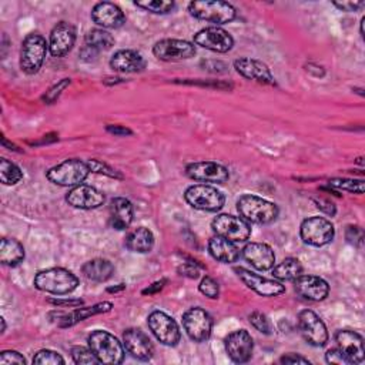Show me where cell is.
<instances>
[{"instance_id":"cell-23","label":"cell","mask_w":365,"mask_h":365,"mask_svg":"<svg viewBox=\"0 0 365 365\" xmlns=\"http://www.w3.org/2000/svg\"><path fill=\"white\" fill-rule=\"evenodd\" d=\"M91 20L101 29H118L125 23L123 10L110 1H101L91 9Z\"/></svg>"},{"instance_id":"cell-2","label":"cell","mask_w":365,"mask_h":365,"mask_svg":"<svg viewBox=\"0 0 365 365\" xmlns=\"http://www.w3.org/2000/svg\"><path fill=\"white\" fill-rule=\"evenodd\" d=\"M88 348L100 364H121L124 359V345L110 332L97 329L88 338Z\"/></svg>"},{"instance_id":"cell-43","label":"cell","mask_w":365,"mask_h":365,"mask_svg":"<svg viewBox=\"0 0 365 365\" xmlns=\"http://www.w3.org/2000/svg\"><path fill=\"white\" fill-rule=\"evenodd\" d=\"M70 83H71V80L70 78H61L60 81H57L54 86H51L47 91H46V94L43 96V101L46 103V104H51V103H54L58 97H60V94L70 86Z\"/></svg>"},{"instance_id":"cell-41","label":"cell","mask_w":365,"mask_h":365,"mask_svg":"<svg viewBox=\"0 0 365 365\" xmlns=\"http://www.w3.org/2000/svg\"><path fill=\"white\" fill-rule=\"evenodd\" d=\"M71 356H73V361L78 365H90V364H97V358L94 356V354L91 352L90 348H86V346H73L71 348Z\"/></svg>"},{"instance_id":"cell-16","label":"cell","mask_w":365,"mask_h":365,"mask_svg":"<svg viewBox=\"0 0 365 365\" xmlns=\"http://www.w3.org/2000/svg\"><path fill=\"white\" fill-rule=\"evenodd\" d=\"M224 346H225V352L234 362L244 364L250 361L252 355L254 341L248 331L237 329L225 336Z\"/></svg>"},{"instance_id":"cell-11","label":"cell","mask_w":365,"mask_h":365,"mask_svg":"<svg viewBox=\"0 0 365 365\" xmlns=\"http://www.w3.org/2000/svg\"><path fill=\"white\" fill-rule=\"evenodd\" d=\"M182 327L192 341L204 342L211 335L212 318L205 309L194 307L182 314Z\"/></svg>"},{"instance_id":"cell-54","label":"cell","mask_w":365,"mask_h":365,"mask_svg":"<svg viewBox=\"0 0 365 365\" xmlns=\"http://www.w3.org/2000/svg\"><path fill=\"white\" fill-rule=\"evenodd\" d=\"M54 305H68V307H80L83 304L81 299H48Z\"/></svg>"},{"instance_id":"cell-39","label":"cell","mask_w":365,"mask_h":365,"mask_svg":"<svg viewBox=\"0 0 365 365\" xmlns=\"http://www.w3.org/2000/svg\"><path fill=\"white\" fill-rule=\"evenodd\" d=\"M250 319V324L261 334H265V335H269L272 332V324L271 321L268 319V317L259 311H254L250 314L248 317Z\"/></svg>"},{"instance_id":"cell-40","label":"cell","mask_w":365,"mask_h":365,"mask_svg":"<svg viewBox=\"0 0 365 365\" xmlns=\"http://www.w3.org/2000/svg\"><path fill=\"white\" fill-rule=\"evenodd\" d=\"M33 364H41V365H60L64 364L63 356L51 349H40L36 352V355L33 356Z\"/></svg>"},{"instance_id":"cell-44","label":"cell","mask_w":365,"mask_h":365,"mask_svg":"<svg viewBox=\"0 0 365 365\" xmlns=\"http://www.w3.org/2000/svg\"><path fill=\"white\" fill-rule=\"evenodd\" d=\"M346 241L354 247H362L364 244V230L359 225H348L345 230Z\"/></svg>"},{"instance_id":"cell-26","label":"cell","mask_w":365,"mask_h":365,"mask_svg":"<svg viewBox=\"0 0 365 365\" xmlns=\"http://www.w3.org/2000/svg\"><path fill=\"white\" fill-rule=\"evenodd\" d=\"M133 217H134V210L130 200L124 197H115L110 201L108 222L111 228L117 231L127 230L133 222Z\"/></svg>"},{"instance_id":"cell-8","label":"cell","mask_w":365,"mask_h":365,"mask_svg":"<svg viewBox=\"0 0 365 365\" xmlns=\"http://www.w3.org/2000/svg\"><path fill=\"white\" fill-rule=\"evenodd\" d=\"M211 228L215 235L227 238L232 242H244L251 235V225L242 217L231 215V214H220L212 222Z\"/></svg>"},{"instance_id":"cell-38","label":"cell","mask_w":365,"mask_h":365,"mask_svg":"<svg viewBox=\"0 0 365 365\" xmlns=\"http://www.w3.org/2000/svg\"><path fill=\"white\" fill-rule=\"evenodd\" d=\"M86 163H87V165H88V168H90L91 173L103 174V175H107V177L115 178V180H123V174H121L118 170L113 168L111 165H108V164H106V163H103V161H100V160L90 158V160H87Z\"/></svg>"},{"instance_id":"cell-28","label":"cell","mask_w":365,"mask_h":365,"mask_svg":"<svg viewBox=\"0 0 365 365\" xmlns=\"http://www.w3.org/2000/svg\"><path fill=\"white\" fill-rule=\"evenodd\" d=\"M113 308V302L110 301H103V302H97L91 307H81V308H76L74 311H71L70 314H60V327L61 328H67V327H73L80 321H84L93 315H98V314H106L110 312Z\"/></svg>"},{"instance_id":"cell-24","label":"cell","mask_w":365,"mask_h":365,"mask_svg":"<svg viewBox=\"0 0 365 365\" xmlns=\"http://www.w3.org/2000/svg\"><path fill=\"white\" fill-rule=\"evenodd\" d=\"M335 341L342 354L349 359L351 364H361L365 359L364 339L362 336L349 329H341L335 335Z\"/></svg>"},{"instance_id":"cell-33","label":"cell","mask_w":365,"mask_h":365,"mask_svg":"<svg viewBox=\"0 0 365 365\" xmlns=\"http://www.w3.org/2000/svg\"><path fill=\"white\" fill-rule=\"evenodd\" d=\"M272 275L278 281H294L302 274V264L298 258L288 257L282 259L278 265L272 267Z\"/></svg>"},{"instance_id":"cell-4","label":"cell","mask_w":365,"mask_h":365,"mask_svg":"<svg viewBox=\"0 0 365 365\" xmlns=\"http://www.w3.org/2000/svg\"><path fill=\"white\" fill-rule=\"evenodd\" d=\"M192 17L214 24H225L235 19L237 10L228 1L221 0H195L188 4Z\"/></svg>"},{"instance_id":"cell-6","label":"cell","mask_w":365,"mask_h":365,"mask_svg":"<svg viewBox=\"0 0 365 365\" xmlns=\"http://www.w3.org/2000/svg\"><path fill=\"white\" fill-rule=\"evenodd\" d=\"M90 168L86 161L80 158H68L63 163L51 167L46 177L50 182L60 185V187H76L78 184H83V181L90 174Z\"/></svg>"},{"instance_id":"cell-48","label":"cell","mask_w":365,"mask_h":365,"mask_svg":"<svg viewBox=\"0 0 365 365\" xmlns=\"http://www.w3.org/2000/svg\"><path fill=\"white\" fill-rule=\"evenodd\" d=\"M178 272H180L181 275H184V277H188V278H198V275H200L198 268H197L194 264H191V262L182 264V265L178 268Z\"/></svg>"},{"instance_id":"cell-20","label":"cell","mask_w":365,"mask_h":365,"mask_svg":"<svg viewBox=\"0 0 365 365\" xmlns=\"http://www.w3.org/2000/svg\"><path fill=\"white\" fill-rule=\"evenodd\" d=\"M125 351L140 361H150L154 355V345L150 338L138 328H128L123 334Z\"/></svg>"},{"instance_id":"cell-51","label":"cell","mask_w":365,"mask_h":365,"mask_svg":"<svg viewBox=\"0 0 365 365\" xmlns=\"http://www.w3.org/2000/svg\"><path fill=\"white\" fill-rule=\"evenodd\" d=\"M80 58L84 60V61H94L98 56V51L91 48V47H87V46H83V48L80 50Z\"/></svg>"},{"instance_id":"cell-55","label":"cell","mask_w":365,"mask_h":365,"mask_svg":"<svg viewBox=\"0 0 365 365\" xmlns=\"http://www.w3.org/2000/svg\"><path fill=\"white\" fill-rule=\"evenodd\" d=\"M124 288H125L124 284H118V287H108L107 291H108V292H118V291H123Z\"/></svg>"},{"instance_id":"cell-10","label":"cell","mask_w":365,"mask_h":365,"mask_svg":"<svg viewBox=\"0 0 365 365\" xmlns=\"http://www.w3.org/2000/svg\"><path fill=\"white\" fill-rule=\"evenodd\" d=\"M147 324L153 335L167 346H175L181 339V332L177 322L163 311H153L148 318Z\"/></svg>"},{"instance_id":"cell-49","label":"cell","mask_w":365,"mask_h":365,"mask_svg":"<svg viewBox=\"0 0 365 365\" xmlns=\"http://www.w3.org/2000/svg\"><path fill=\"white\" fill-rule=\"evenodd\" d=\"M315 202H317V207L321 210V211H324L325 214H328V215H335V205L331 202V201H328V200H322V198H319V200H315Z\"/></svg>"},{"instance_id":"cell-56","label":"cell","mask_w":365,"mask_h":365,"mask_svg":"<svg viewBox=\"0 0 365 365\" xmlns=\"http://www.w3.org/2000/svg\"><path fill=\"white\" fill-rule=\"evenodd\" d=\"M364 23H365V17L361 19V36L364 37Z\"/></svg>"},{"instance_id":"cell-27","label":"cell","mask_w":365,"mask_h":365,"mask_svg":"<svg viewBox=\"0 0 365 365\" xmlns=\"http://www.w3.org/2000/svg\"><path fill=\"white\" fill-rule=\"evenodd\" d=\"M145 58L135 50H118L110 58V67L117 73H140L145 68Z\"/></svg>"},{"instance_id":"cell-14","label":"cell","mask_w":365,"mask_h":365,"mask_svg":"<svg viewBox=\"0 0 365 365\" xmlns=\"http://www.w3.org/2000/svg\"><path fill=\"white\" fill-rule=\"evenodd\" d=\"M194 44L215 53H227L232 48L234 38L227 30L218 26H211L201 29L194 34Z\"/></svg>"},{"instance_id":"cell-32","label":"cell","mask_w":365,"mask_h":365,"mask_svg":"<svg viewBox=\"0 0 365 365\" xmlns=\"http://www.w3.org/2000/svg\"><path fill=\"white\" fill-rule=\"evenodd\" d=\"M24 259V247L14 238H1L0 241V262L14 267Z\"/></svg>"},{"instance_id":"cell-53","label":"cell","mask_w":365,"mask_h":365,"mask_svg":"<svg viewBox=\"0 0 365 365\" xmlns=\"http://www.w3.org/2000/svg\"><path fill=\"white\" fill-rule=\"evenodd\" d=\"M165 284H167V279H165V278H163V279H160V281H155V282L151 284L148 288L143 289V294H144V295H147V294H148V295H153V294L161 291Z\"/></svg>"},{"instance_id":"cell-25","label":"cell","mask_w":365,"mask_h":365,"mask_svg":"<svg viewBox=\"0 0 365 365\" xmlns=\"http://www.w3.org/2000/svg\"><path fill=\"white\" fill-rule=\"evenodd\" d=\"M242 257L258 271H268L275 264L272 248L264 242H248L242 248Z\"/></svg>"},{"instance_id":"cell-21","label":"cell","mask_w":365,"mask_h":365,"mask_svg":"<svg viewBox=\"0 0 365 365\" xmlns=\"http://www.w3.org/2000/svg\"><path fill=\"white\" fill-rule=\"evenodd\" d=\"M234 68L240 76L248 80H254L257 83L269 84V86L275 84V80L269 67L257 58H250V57L237 58L234 61Z\"/></svg>"},{"instance_id":"cell-18","label":"cell","mask_w":365,"mask_h":365,"mask_svg":"<svg viewBox=\"0 0 365 365\" xmlns=\"http://www.w3.org/2000/svg\"><path fill=\"white\" fill-rule=\"evenodd\" d=\"M235 272L238 275V278L254 292H257L261 297H278L281 294L285 292V287L275 281V279H269L265 277H261L250 269L245 268H235Z\"/></svg>"},{"instance_id":"cell-45","label":"cell","mask_w":365,"mask_h":365,"mask_svg":"<svg viewBox=\"0 0 365 365\" xmlns=\"http://www.w3.org/2000/svg\"><path fill=\"white\" fill-rule=\"evenodd\" d=\"M0 364L1 365H24L26 364V359L24 356L17 352V351H13V349H7V351H3L1 355H0Z\"/></svg>"},{"instance_id":"cell-7","label":"cell","mask_w":365,"mask_h":365,"mask_svg":"<svg viewBox=\"0 0 365 365\" xmlns=\"http://www.w3.org/2000/svg\"><path fill=\"white\" fill-rule=\"evenodd\" d=\"M185 201L195 210L214 212L224 207L225 197L215 187L208 184H195L185 190Z\"/></svg>"},{"instance_id":"cell-22","label":"cell","mask_w":365,"mask_h":365,"mask_svg":"<svg viewBox=\"0 0 365 365\" xmlns=\"http://www.w3.org/2000/svg\"><path fill=\"white\" fill-rule=\"evenodd\" d=\"M294 289L297 294L309 301H322L328 297L329 285L328 282L317 275L301 274L294 279Z\"/></svg>"},{"instance_id":"cell-3","label":"cell","mask_w":365,"mask_h":365,"mask_svg":"<svg viewBox=\"0 0 365 365\" xmlns=\"http://www.w3.org/2000/svg\"><path fill=\"white\" fill-rule=\"evenodd\" d=\"M237 210L244 220L254 224H269L278 217V207L274 202L252 194L241 195Z\"/></svg>"},{"instance_id":"cell-47","label":"cell","mask_w":365,"mask_h":365,"mask_svg":"<svg viewBox=\"0 0 365 365\" xmlns=\"http://www.w3.org/2000/svg\"><path fill=\"white\" fill-rule=\"evenodd\" d=\"M332 4L342 11H356L365 6L364 1H334Z\"/></svg>"},{"instance_id":"cell-29","label":"cell","mask_w":365,"mask_h":365,"mask_svg":"<svg viewBox=\"0 0 365 365\" xmlns=\"http://www.w3.org/2000/svg\"><path fill=\"white\" fill-rule=\"evenodd\" d=\"M208 251L214 259L224 264L235 262L240 257V250L235 244L220 235H215L208 241Z\"/></svg>"},{"instance_id":"cell-42","label":"cell","mask_w":365,"mask_h":365,"mask_svg":"<svg viewBox=\"0 0 365 365\" xmlns=\"http://www.w3.org/2000/svg\"><path fill=\"white\" fill-rule=\"evenodd\" d=\"M198 289H200V292L202 295H205L207 298H211V299H215L220 295V285H218V282L212 277H208V275H205L200 281Z\"/></svg>"},{"instance_id":"cell-50","label":"cell","mask_w":365,"mask_h":365,"mask_svg":"<svg viewBox=\"0 0 365 365\" xmlns=\"http://www.w3.org/2000/svg\"><path fill=\"white\" fill-rule=\"evenodd\" d=\"M281 364H309V361L301 355H297V354H288V355H284L281 359H279Z\"/></svg>"},{"instance_id":"cell-36","label":"cell","mask_w":365,"mask_h":365,"mask_svg":"<svg viewBox=\"0 0 365 365\" xmlns=\"http://www.w3.org/2000/svg\"><path fill=\"white\" fill-rule=\"evenodd\" d=\"M134 4L154 14H167L174 9V1L170 0H138Z\"/></svg>"},{"instance_id":"cell-19","label":"cell","mask_w":365,"mask_h":365,"mask_svg":"<svg viewBox=\"0 0 365 365\" xmlns=\"http://www.w3.org/2000/svg\"><path fill=\"white\" fill-rule=\"evenodd\" d=\"M66 201L68 202V205H71L74 208L94 210L104 204L106 197L96 187H91L87 184H78L67 192Z\"/></svg>"},{"instance_id":"cell-31","label":"cell","mask_w":365,"mask_h":365,"mask_svg":"<svg viewBox=\"0 0 365 365\" xmlns=\"http://www.w3.org/2000/svg\"><path fill=\"white\" fill-rule=\"evenodd\" d=\"M81 271H83L84 277L90 281L106 282L113 277L114 265L106 258H94V259L87 261L81 267Z\"/></svg>"},{"instance_id":"cell-9","label":"cell","mask_w":365,"mask_h":365,"mask_svg":"<svg viewBox=\"0 0 365 365\" xmlns=\"http://www.w3.org/2000/svg\"><path fill=\"white\" fill-rule=\"evenodd\" d=\"M299 235L308 245L324 247L334 240L335 228L332 222L324 217H309L301 222Z\"/></svg>"},{"instance_id":"cell-5","label":"cell","mask_w":365,"mask_h":365,"mask_svg":"<svg viewBox=\"0 0 365 365\" xmlns=\"http://www.w3.org/2000/svg\"><path fill=\"white\" fill-rule=\"evenodd\" d=\"M48 50V44L46 43V38L38 33H30L24 37L21 41L20 48V70L24 74H36L46 58Z\"/></svg>"},{"instance_id":"cell-30","label":"cell","mask_w":365,"mask_h":365,"mask_svg":"<svg viewBox=\"0 0 365 365\" xmlns=\"http://www.w3.org/2000/svg\"><path fill=\"white\" fill-rule=\"evenodd\" d=\"M124 245L133 252L145 254L150 252L154 247V235L148 228L137 227L128 231L124 240Z\"/></svg>"},{"instance_id":"cell-1","label":"cell","mask_w":365,"mask_h":365,"mask_svg":"<svg viewBox=\"0 0 365 365\" xmlns=\"http://www.w3.org/2000/svg\"><path fill=\"white\" fill-rule=\"evenodd\" d=\"M33 284L38 291L56 295H66L77 288L78 278L66 268L54 267L38 271L34 277Z\"/></svg>"},{"instance_id":"cell-34","label":"cell","mask_w":365,"mask_h":365,"mask_svg":"<svg viewBox=\"0 0 365 365\" xmlns=\"http://www.w3.org/2000/svg\"><path fill=\"white\" fill-rule=\"evenodd\" d=\"M115 40L113 37V34L104 29H93L90 31H87V34L84 36V46L91 47L94 50H97L98 53L103 50H108L114 46Z\"/></svg>"},{"instance_id":"cell-12","label":"cell","mask_w":365,"mask_h":365,"mask_svg":"<svg viewBox=\"0 0 365 365\" xmlns=\"http://www.w3.org/2000/svg\"><path fill=\"white\" fill-rule=\"evenodd\" d=\"M298 328L304 339L312 346H324L328 342V331L324 321L311 309L298 314Z\"/></svg>"},{"instance_id":"cell-37","label":"cell","mask_w":365,"mask_h":365,"mask_svg":"<svg viewBox=\"0 0 365 365\" xmlns=\"http://www.w3.org/2000/svg\"><path fill=\"white\" fill-rule=\"evenodd\" d=\"M329 187L335 190H342L354 194L364 192V181L362 180H352V178H331L328 181Z\"/></svg>"},{"instance_id":"cell-13","label":"cell","mask_w":365,"mask_h":365,"mask_svg":"<svg viewBox=\"0 0 365 365\" xmlns=\"http://www.w3.org/2000/svg\"><path fill=\"white\" fill-rule=\"evenodd\" d=\"M153 54L161 61H181L195 56V46L187 40L163 38L153 46Z\"/></svg>"},{"instance_id":"cell-15","label":"cell","mask_w":365,"mask_h":365,"mask_svg":"<svg viewBox=\"0 0 365 365\" xmlns=\"http://www.w3.org/2000/svg\"><path fill=\"white\" fill-rule=\"evenodd\" d=\"M185 174L195 181L222 184L228 181L230 171L225 165L215 161H195L187 165Z\"/></svg>"},{"instance_id":"cell-52","label":"cell","mask_w":365,"mask_h":365,"mask_svg":"<svg viewBox=\"0 0 365 365\" xmlns=\"http://www.w3.org/2000/svg\"><path fill=\"white\" fill-rule=\"evenodd\" d=\"M107 131L111 133V134H114V135H124V137L133 134V131H131L130 128H127V127H124V125H113V124L107 125Z\"/></svg>"},{"instance_id":"cell-35","label":"cell","mask_w":365,"mask_h":365,"mask_svg":"<svg viewBox=\"0 0 365 365\" xmlns=\"http://www.w3.org/2000/svg\"><path fill=\"white\" fill-rule=\"evenodd\" d=\"M0 180L4 185H14L23 180V171L7 158L0 160Z\"/></svg>"},{"instance_id":"cell-57","label":"cell","mask_w":365,"mask_h":365,"mask_svg":"<svg viewBox=\"0 0 365 365\" xmlns=\"http://www.w3.org/2000/svg\"><path fill=\"white\" fill-rule=\"evenodd\" d=\"M6 331V322H4V318H1V332Z\"/></svg>"},{"instance_id":"cell-46","label":"cell","mask_w":365,"mask_h":365,"mask_svg":"<svg viewBox=\"0 0 365 365\" xmlns=\"http://www.w3.org/2000/svg\"><path fill=\"white\" fill-rule=\"evenodd\" d=\"M325 361L328 364H334V365H349L351 364L349 359L342 354V351L338 346L329 349L325 354Z\"/></svg>"},{"instance_id":"cell-17","label":"cell","mask_w":365,"mask_h":365,"mask_svg":"<svg viewBox=\"0 0 365 365\" xmlns=\"http://www.w3.org/2000/svg\"><path fill=\"white\" fill-rule=\"evenodd\" d=\"M76 27L68 21L57 23L51 31L48 38V51L53 57L66 56L76 43Z\"/></svg>"}]
</instances>
